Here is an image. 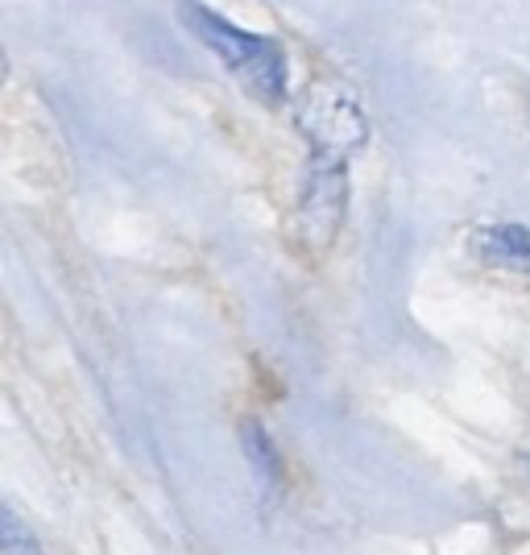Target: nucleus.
I'll return each mask as SVG.
<instances>
[{
    "label": "nucleus",
    "mask_w": 530,
    "mask_h": 555,
    "mask_svg": "<svg viewBox=\"0 0 530 555\" xmlns=\"http://www.w3.org/2000/svg\"><path fill=\"white\" fill-rule=\"evenodd\" d=\"M477 254L489 266H502L514 274H530V232L522 224H497L477 236Z\"/></svg>",
    "instance_id": "20e7f679"
},
{
    "label": "nucleus",
    "mask_w": 530,
    "mask_h": 555,
    "mask_svg": "<svg viewBox=\"0 0 530 555\" xmlns=\"http://www.w3.org/2000/svg\"><path fill=\"white\" fill-rule=\"evenodd\" d=\"M179 17L191 29V38H199L254 100L277 104L286 95V59H282L277 42L224 22L220 13H211L199 0H179Z\"/></svg>",
    "instance_id": "f257e3e1"
},
{
    "label": "nucleus",
    "mask_w": 530,
    "mask_h": 555,
    "mask_svg": "<svg viewBox=\"0 0 530 555\" xmlns=\"http://www.w3.org/2000/svg\"><path fill=\"white\" fill-rule=\"evenodd\" d=\"M345 163H320L311 158V170L302 179L299 195V220H302V241L323 249L327 241H336V229L345 220Z\"/></svg>",
    "instance_id": "7ed1b4c3"
},
{
    "label": "nucleus",
    "mask_w": 530,
    "mask_h": 555,
    "mask_svg": "<svg viewBox=\"0 0 530 555\" xmlns=\"http://www.w3.org/2000/svg\"><path fill=\"white\" fill-rule=\"evenodd\" d=\"M527 473H530V461H527Z\"/></svg>",
    "instance_id": "0eeeda50"
},
{
    "label": "nucleus",
    "mask_w": 530,
    "mask_h": 555,
    "mask_svg": "<svg viewBox=\"0 0 530 555\" xmlns=\"http://www.w3.org/2000/svg\"><path fill=\"white\" fill-rule=\"evenodd\" d=\"M0 555H42V547L34 543V534L13 518V509L0 514Z\"/></svg>",
    "instance_id": "423d86ee"
},
{
    "label": "nucleus",
    "mask_w": 530,
    "mask_h": 555,
    "mask_svg": "<svg viewBox=\"0 0 530 555\" xmlns=\"http://www.w3.org/2000/svg\"><path fill=\"white\" fill-rule=\"evenodd\" d=\"M241 443H245V456H249V473H254L257 481V493L261 498H277V486H282V464H277V452L270 436L254 427V423H245V431H241Z\"/></svg>",
    "instance_id": "39448f33"
},
{
    "label": "nucleus",
    "mask_w": 530,
    "mask_h": 555,
    "mask_svg": "<svg viewBox=\"0 0 530 555\" xmlns=\"http://www.w3.org/2000/svg\"><path fill=\"white\" fill-rule=\"evenodd\" d=\"M295 120L311 145V158H320V163H348L370 138V125H365L357 95L332 79H320L307 88Z\"/></svg>",
    "instance_id": "f03ea898"
}]
</instances>
